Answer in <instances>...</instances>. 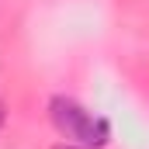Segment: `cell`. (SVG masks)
Returning <instances> with one entry per match:
<instances>
[{
    "mask_svg": "<svg viewBox=\"0 0 149 149\" xmlns=\"http://www.w3.org/2000/svg\"><path fill=\"white\" fill-rule=\"evenodd\" d=\"M49 114H52V121H56V128L63 135L80 139L83 146H104L108 135H111V128H108L104 118H94L87 108H80L70 97H52L49 101Z\"/></svg>",
    "mask_w": 149,
    "mask_h": 149,
    "instance_id": "cell-1",
    "label": "cell"
},
{
    "mask_svg": "<svg viewBox=\"0 0 149 149\" xmlns=\"http://www.w3.org/2000/svg\"><path fill=\"white\" fill-rule=\"evenodd\" d=\"M3 121H7V111H3V104H0V128H3Z\"/></svg>",
    "mask_w": 149,
    "mask_h": 149,
    "instance_id": "cell-2",
    "label": "cell"
},
{
    "mask_svg": "<svg viewBox=\"0 0 149 149\" xmlns=\"http://www.w3.org/2000/svg\"><path fill=\"white\" fill-rule=\"evenodd\" d=\"M52 149H80V146H66V142H59V146H52Z\"/></svg>",
    "mask_w": 149,
    "mask_h": 149,
    "instance_id": "cell-3",
    "label": "cell"
}]
</instances>
